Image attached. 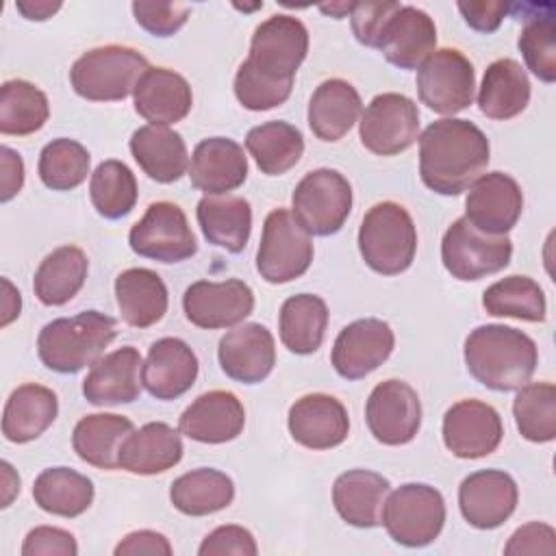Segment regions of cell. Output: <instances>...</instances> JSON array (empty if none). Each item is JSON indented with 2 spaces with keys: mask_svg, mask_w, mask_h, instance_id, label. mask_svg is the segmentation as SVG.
<instances>
[{
  "mask_svg": "<svg viewBox=\"0 0 556 556\" xmlns=\"http://www.w3.org/2000/svg\"><path fill=\"white\" fill-rule=\"evenodd\" d=\"M245 148L267 176L287 174L304 154L302 132L282 119H271L248 130Z\"/></svg>",
  "mask_w": 556,
  "mask_h": 556,
  "instance_id": "obj_41",
  "label": "cell"
},
{
  "mask_svg": "<svg viewBox=\"0 0 556 556\" xmlns=\"http://www.w3.org/2000/svg\"><path fill=\"white\" fill-rule=\"evenodd\" d=\"M91 156L87 148L74 139L59 137L43 146L37 163L41 182L52 191H70L85 182Z\"/></svg>",
  "mask_w": 556,
  "mask_h": 556,
  "instance_id": "obj_47",
  "label": "cell"
},
{
  "mask_svg": "<svg viewBox=\"0 0 556 556\" xmlns=\"http://www.w3.org/2000/svg\"><path fill=\"white\" fill-rule=\"evenodd\" d=\"M363 102L352 83L343 78L324 80L308 102V126L321 141H339L358 122Z\"/></svg>",
  "mask_w": 556,
  "mask_h": 556,
  "instance_id": "obj_31",
  "label": "cell"
},
{
  "mask_svg": "<svg viewBox=\"0 0 556 556\" xmlns=\"http://www.w3.org/2000/svg\"><path fill=\"white\" fill-rule=\"evenodd\" d=\"M293 80H271L243 61L235 74V96L248 111H269L287 102Z\"/></svg>",
  "mask_w": 556,
  "mask_h": 556,
  "instance_id": "obj_48",
  "label": "cell"
},
{
  "mask_svg": "<svg viewBox=\"0 0 556 556\" xmlns=\"http://www.w3.org/2000/svg\"><path fill=\"white\" fill-rule=\"evenodd\" d=\"M476 72L471 61L456 48L434 50L417 67L419 100L434 113L454 115L473 102Z\"/></svg>",
  "mask_w": 556,
  "mask_h": 556,
  "instance_id": "obj_11",
  "label": "cell"
},
{
  "mask_svg": "<svg viewBox=\"0 0 556 556\" xmlns=\"http://www.w3.org/2000/svg\"><path fill=\"white\" fill-rule=\"evenodd\" d=\"M135 430L132 421L115 413L85 415L72 432V447L80 460L98 469L119 467V447Z\"/></svg>",
  "mask_w": 556,
  "mask_h": 556,
  "instance_id": "obj_35",
  "label": "cell"
},
{
  "mask_svg": "<svg viewBox=\"0 0 556 556\" xmlns=\"http://www.w3.org/2000/svg\"><path fill=\"white\" fill-rule=\"evenodd\" d=\"M189 178L206 195H226L239 189L248 178V156L230 137L202 139L189 163Z\"/></svg>",
  "mask_w": 556,
  "mask_h": 556,
  "instance_id": "obj_24",
  "label": "cell"
},
{
  "mask_svg": "<svg viewBox=\"0 0 556 556\" xmlns=\"http://www.w3.org/2000/svg\"><path fill=\"white\" fill-rule=\"evenodd\" d=\"M352 7H354V2H339V4H321V7H319V11H321V13H328V15H332V17H337V20H341V17L350 15Z\"/></svg>",
  "mask_w": 556,
  "mask_h": 556,
  "instance_id": "obj_59",
  "label": "cell"
},
{
  "mask_svg": "<svg viewBox=\"0 0 556 556\" xmlns=\"http://www.w3.org/2000/svg\"><path fill=\"white\" fill-rule=\"evenodd\" d=\"M504 437L500 413L482 400H460L443 415V443L458 458H482Z\"/></svg>",
  "mask_w": 556,
  "mask_h": 556,
  "instance_id": "obj_17",
  "label": "cell"
},
{
  "mask_svg": "<svg viewBox=\"0 0 556 556\" xmlns=\"http://www.w3.org/2000/svg\"><path fill=\"white\" fill-rule=\"evenodd\" d=\"M445 500L424 482H408L395 489L382 508V526L404 547H426L443 530Z\"/></svg>",
  "mask_w": 556,
  "mask_h": 556,
  "instance_id": "obj_7",
  "label": "cell"
},
{
  "mask_svg": "<svg viewBox=\"0 0 556 556\" xmlns=\"http://www.w3.org/2000/svg\"><path fill=\"white\" fill-rule=\"evenodd\" d=\"M222 371L243 384L265 380L276 365V343L263 324H243L228 330L217 345Z\"/></svg>",
  "mask_w": 556,
  "mask_h": 556,
  "instance_id": "obj_20",
  "label": "cell"
},
{
  "mask_svg": "<svg viewBox=\"0 0 556 556\" xmlns=\"http://www.w3.org/2000/svg\"><path fill=\"white\" fill-rule=\"evenodd\" d=\"M76 554H78V545L74 534L54 526L33 528L22 543V556H76Z\"/></svg>",
  "mask_w": 556,
  "mask_h": 556,
  "instance_id": "obj_52",
  "label": "cell"
},
{
  "mask_svg": "<svg viewBox=\"0 0 556 556\" xmlns=\"http://www.w3.org/2000/svg\"><path fill=\"white\" fill-rule=\"evenodd\" d=\"M358 252L365 265L382 276L406 271L417 252V230L410 213L391 200L374 204L358 228Z\"/></svg>",
  "mask_w": 556,
  "mask_h": 556,
  "instance_id": "obj_4",
  "label": "cell"
},
{
  "mask_svg": "<svg viewBox=\"0 0 556 556\" xmlns=\"http://www.w3.org/2000/svg\"><path fill=\"white\" fill-rule=\"evenodd\" d=\"M482 306L495 317H515L523 321H543L547 313L545 293L530 276H506L482 293Z\"/></svg>",
  "mask_w": 556,
  "mask_h": 556,
  "instance_id": "obj_44",
  "label": "cell"
},
{
  "mask_svg": "<svg viewBox=\"0 0 556 556\" xmlns=\"http://www.w3.org/2000/svg\"><path fill=\"white\" fill-rule=\"evenodd\" d=\"M130 250L159 263H182L198 252L185 211L174 202H152L128 232Z\"/></svg>",
  "mask_w": 556,
  "mask_h": 556,
  "instance_id": "obj_12",
  "label": "cell"
},
{
  "mask_svg": "<svg viewBox=\"0 0 556 556\" xmlns=\"http://www.w3.org/2000/svg\"><path fill=\"white\" fill-rule=\"evenodd\" d=\"M328 326V306L319 295L298 293L282 302L278 330L282 345L293 354H313L319 350Z\"/></svg>",
  "mask_w": 556,
  "mask_h": 556,
  "instance_id": "obj_40",
  "label": "cell"
},
{
  "mask_svg": "<svg viewBox=\"0 0 556 556\" xmlns=\"http://www.w3.org/2000/svg\"><path fill=\"white\" fill-rule=\"evenodd\" d=\"M245 408L230 391H208L195 397L180 415L178 430L198 443H228L243 432Z\"/></svg>",
  "mask_w": 556,
  "mask_h": 556,
  "instance_id": "obj_23",
  "label": "cell"
},
{
  "mask_svg": "<svg viewBox=\"0 0 556 556\" xmlns=\"http://www.w3.org/2000/svg\"><path fill=\"white\" fill-rule=\"evenodd\" d=\"M59 413L56 393L43 384L26 382L11 391L2 410V434L11 443H28L41 437Z\"/></svg>",
  "mask_w": 556,
  "mask_h": 556,
  "instance_id": "obj_30",
  "label": "cell"
},
{
  "mask_svg": "<svg viewBox=\"0 0 556 556\" xmlns=\"http://www.w3.org/2000/svg\"><path fill=\"white\" fill-rule=\"evenodd\" d=\"M195 217L204 239L226 252L239 254L252 232V206L241 195H204Z\"/></svg>",
  "mask_w": 556,
  "mask_h": 556,
  "instance_id": "obj_33",
  "label": "cell"
},
{
  "mask_svg": "<svg viewBox=\"0 0 556 556\" xmlns=\"http://www.w3.org/2000/svg\"><path fill=\"white\" fill-rule=\"evenodd\" d=\"M504 554L508 556H523V554H556V532L552 526L541 521H530L517 528L508 543L504 545Z\"/></svg>",
  "mask_w": 556,
  "mask_h": 556,
  "instance_id": "obj_53",
  "label": "cell"
},
{
  "mask_svg": "<svg viewBox=\"0 0 556 556\" xmlns=\"http://www.w3.org/2000/svg\"><path fill=\"white\" fill-rule=\"evenodd\" d=\"M467 371L486 389L517 391L530 382L539 352L536 343L521 330L504 324L473 328L463 348Z\"/></svg>",
  "mask_w": 556,
  "mask_h": 556,
  "instance_id": "obj_2",
  "label": "cell"
},
{
  "mask_svg": "<svg viewBox=\"0 0 556 556\" xmlns=\"http://www.w3.org/2000/svg\"><path fill=\"white\" fill-rule=\"evenodd\" d=\"M313 263V239L287 208H274L263 224L256 250V271L271 285H285Z\"/></svg>",
  "mask_w": 556,
  "mask_h": 556,
  "instance_id": "obj_8",
  "label": "cell"
},
{
  "mask_svg": "<svg viewBox=\"0 0 556 556\" xmlns=\"http://www.w3.org/2000/svg\"><path fill=\"white\" fill-rule=\"evenodd\" d=\"M89 198L102 217H126L137 202V178L126 163L115 159L102 161L91 174Z\"/></svg>",
  "mask_w": 556,
  "mask_h": 556,
  "instance_id": "obj_45",
  "label": "cell"
},
{
  "mask_svg": "<svg viewBox=\"0 0 556 556\" xmlns=\"http://www.w3.org/2000/svg\"><path fill=\"white\" fill-rule=\"evenodd\" d=\"M258 547L252 536V532L243 526H219L213 532H208L198 547L200 556H224V554H237V556H256Z\"/></svg>",
  "mask_w": 556,
  "mask_h": 556,
  "instance_id": "obj_51",
  "label": "cell"
},
{
  "mask_svg": "<svg viewBox=\"0 0 556 556\" xmlns=\"http://www.w3.org/2000/svg\"><path fill=\"white\" fill-rule=\"evenodd\" d=\"M169 500L176 510L189 517H206L228 508L235 500L230 476L213 467H198L178 476L169 486Z\"/></svg>",
  "mask_w": 556,
  "mask_h": 556,
  "instance_id": "obj_39",
  "label": "cell"
},
{
  "mask_svg": "<svg viewBox=\"0 0 556 556\" xmlns=\"http://www.w3.org/2000/svg\"><path fill=\"white\" fill-rule=\"evenodd\" d=\"M87 271V254L76 245H61L39 263L33 278V291L46 306L67 304L83 289Z\"/></svg>",
  "mask_w": 556,
  "mask_h": 556,
  "instance_id": "obj_38",
  "label": "cell"
},
{
  "mask_svg": "<svg viewBox=\"0 0 556 556\" xmlns=\"http://www.w3.org/2000/svg\"><path fill=\"white\" fill-rule=\"evenodd\" d=\"M517 500V482L502 469L473 471L458 486L460 513L478 530L502 526L515 513Z\"/></svg>",
  "mask_w": 556,
  "mask_h": 556,
  "instance_id": "obj_18",
  "label": "cell"
},
{
  "mask_svg": "<svg viewBox=\"0 0 556 556\" xmlns=\"http://www.w3.org/2000/svg\"><path fill=\"white\" fill-rule=\"evenodd\" d=\"M117 337L115 319L100 311L48 321L37 337L39 361L56 374H76L93 365Z\"/></svg>",
  "mask_w": 556,
  "mask_h": 556,
  "instance_id": "obj_3",
  "label": "cell"
},
{
  "mask_svg": "<svg viewBox=\"0 0 556 556\" xmlns=\"http://www.w3.org/2000/svg\"><path fill=\"white\" fill-rule=\"evenodd\" d=\"M513 11H521L523 28L517 46L523 54L528 70L543 83L556 80V20L554 4H510Z\"/></svg>",
  "mask_w": 556,
  "mask_h": 556,
  "instance_id": "obj_37",
  "label": "cell"
},
{
  "mask_svg": "<svg viewBox=\"0 0 556 556\" xmlns=\"http://www.w3.org/2000/svg\"><path fill=\"white\" fill-rule=\"evenodd\" d=\"M291 208L295 222L315 237L339 232L352 211V185L330 167L308 172L293 189Z\"/></svg>",
  "mask_w": 556,
  "mask_h": 556,
  "instance_id": "obj_6",
  "label": "cell"
},
{
  "mask_svg": "<svg viewBox=\"0 0 556 556\" xmlns=\"http://www.w3.org/2000/svg\"><path fill=\"white\" fill-rule=\"evenodd\" d=\"M185 317L206 330L241 324L254 311V293L248 282L228 278L224 282L198 280L182 295Z\"/></svg>",
  "mask_w": 556,
  "mask_h": 556,
  "instance_id": "obj_15",
  "label": "cell"
},
{
  "mask_svg": "<svg viewBox=\"0 0 556 556\" xmlns=\"http://www.w3.org/2000/svg\"><path fill=\"white\" fill-rule=\"evenodd\" d=\"M465 22L478 33H493L500 28L510 4L506 2H458L456 4Z\"/></svg>",
  "mask_w": 556,
  "mask_h": 556,
  "instance_id": "obj_55",
  "label": "cell"
},
{
  "mask_svg": "<svg viewBox=\"0 0 556 556\" xmlns=\"http://www.w3.org/2000/svg\"><path fill=\"white\" fill-rule=\"evenodd\" d=\"M50 115L46 93L28 80L13 78L0 87V132L2 135H33Z\"/></svg>",
  "mask_w": 556,
  "mask_h": 556,
  "instance_id": "obj_43",
  "label": "cell"
},
{
  "mask_svg": "<svg viewBox=\"0 0 556 556\" xmlns=\"http://www.w3.org/2000/svg\"><path fill=\"white\" fill-rule=\"evenodd\" d=\"M198 378V356L178 337H163L148 350L141 367L146 391L156 400H176L185 395Z\"/></svg>",
  "mask_w": 556,
  "mask_h": 556,
  "instance_id": "obj_26",
  "label": "cell"
},
{
  "mask_svg": "<svg viewBox=\"0 0 556 556\" xmlns=\"http://www.w3.org/2000/svg\"><path fill=\"white\" fill-rule=\"evenodd\" d=\"M0 161H2V178H0V200L9 202L13 195L20 193L24 185V161L22 156L11 150L9 146L0 148Z\"/></svg>",
  "mask_w": 556,
  "mask_h": 556,
  "instance_id": "obj_56",
  "label": "cell"
},
{
  "mask_svg": "<svg viewBox=\"0 0 556 556\" xmlns=\"http://www.w3.org/2000/svg\"><path fill=\"white\" fill-rule=\"evenodd\" d=\"M419 135L417 104L395 91L378 93L361 115L358 137L361 143L378 154L393 156L408 150Z\"/></svg>",
  "mask_w": 556,
  "mask_h": 556,
  "instance_id": "obj_13",
  "label": "cell"
},
{
  "mask_svg": "<svg viewBox=\"0 0 556 556\" xmlns=\"http://www.w3.org/2000/svg\"><path fill=\"white\" fill-rule=\"evenodd\" d=\"M308 52V30L295 15L276 13L254 28L248 63L271 80H293Z\"/></svg>",
  "mask_w": 556,
  "mask_h": 556,
  "instance_id": "obj_10",
  "label": "cell"
},
{
  "mask_svg": "<svg viewBox=\"0 0 556 556\" xmlns=\"http://www.w3.org/2000/svg\"><path fill=\"white\" fill-rule=\"evenodd\" d=\"M395 334L391 326L376 317L348 324L334 339L332 367L345 380H361L378 369L393 352Z\"/></svg>",
  "mask_w": 556,
  "mask_h": 556,
  "instance_id": "obj_16",
  "label": "cell"
},
{
  "mask_svg": "<svg viewBox=\"0 0 556 556\" xmlns=\"http://www.w3.org/2000/svg\"><path fill=\"white\" fill-rule=\"evenodd\" d=\"M289 432L295 443L308 450H330L341 445L350 432L345 406L328 393H308L289 408Z\"/></svg>",
  "mask_w": 556,
  "mask_h": 556,
  "instance_id": "obj_21",
  "label": "cell"
},
{
  "mask_svg": "<svg viewBox=\"0 0 556 556\" xmlns=\"http://www.w3.org/2000/svg\"><path fill=\"white\" fill-rule=\"evenodd\" d=\"M130 154L156 182H176L189 169L185 139L167 126H141L130 137Z\"/></svg>",
  "mask_w": 556,
  "mask_h": 556,
  "instance_id": "obj_32",
  "label": "cell"
},
{
  "mask_svg": "<svg viewBox=\"0 0 556 556\" xmlns=\"http://www.w3.org/2000/svg\"><path fill=\"white\" fill-rule=\"evenodd\" d=\"M391 484L371 469H348L332 484V504L339 517L354 528L382 523V508Z\"/></svg>",
  "mask_w": 556,
  "mask_h": 556,
  "instance_id": "obj_28",
  "label": "cell"
},
{
  "mask_svg": "<svg viewBox=\"0 0 556 556\" xmlns=\"http://www.w3.org/2000/svg\"><path fill=\"white\" fill-rule=\"evenodd\" d=\"M378 50L391 65L415 70L437 50V26L426 11L400 4L382 28Z\"/></svg>",
  "mask_w": 556,
  "mask_h": 556,
  "instance_id": "obj_25",
  "label": "cell"
},
{
  "mask_svg": "<svg viewBox=\"0 0 556 556\" xmlns=\"http://www.w3.org/2000/svg\"><path fill=\"white\" fill-rule=\"evenodd\" d=\"M148 70L150 63L139 50L109 43L80 54L70 70V83L85 100L117 102L135 91Z\"/></svg>",
  "mask_w": 556,
  "mask_h": 556,
  "instance_id": "obj_5",
  "label": "cell"
},
{
  "mask_svg": "<svg viewBox=\"0 0 556 556\" xmlns=\"http://www.w3.org/2000/svg\"><path fill=\"white\" fill-rule=\"evenodd\" d=\"M35 504L56 517H78L93 502V482L70 467H48L33 484Z\"/></svg>",
  "mask_w": 556,
  "mask_h": 556,
  "instance_id": "obj_42",
  "label": "cell"
},
{
  "mask_svg": "<svg viewBox=\"0 0 556 556\" xmlns=\"http://www.w3.org/2000/svg\"><path fill=\"white\" fill-rule=\"evenodd\" d=\"M530 102V80L515 59L493 61L478 89V109L491 119H510Z\"/></svg>",
  "mask_w": 556,
  "mask_h": 556,
  "instance_id": "obj_36",
  "label": "cell"
},
{
  "mask_svg": "<svg viewBox=\"0 0 556 556\" xmlns=\"http://www.w3.org/2000/svg\"><path fill=\"white\" fill-rule=\"evenodd\" d=\"M115 298L122 319L132 328H150L167 313V287L148 267L124 269L115 278Z\"/></svg>",
  "mask_w": 556,
  "mask_h": 556,
  "instance_id": "obj_34",
  "label": "cell"
},
{
  "mask_svg": "<svg viewBox=\"0 0 556 556\" xmlns=\"http://www.w3.org/2000/svg\"><path fill=\"white\" fill-rule=\"evenodd\" d=\"M180 458V432L165 421H150L132 430L119 447V467L137 476L163 473L176 467Z\"/></svg>",
  "mask_w": 556,
  "mask_h": 556,
  "instance_id": "obj_29",
  "label": "cell"
},
{
  "mask_svg": "<svg viewBox=\"0 0 556 556\" xmlns=\"http://www.w3.org/2000/svg\"><path fill=\"white\" fill-rule=\"evenodd\" d=\"M513 256L506 235H486L467 217H458L441 239L443 267L458 280H480L502 271Z\"/></svg>",
  "mask_w": 556,
  "mask_h": 556,
  "instance_id": "obj_9",
  "label": "cell"
},
{
  "mask_svg": "<svg viewBox=\"0 0 556 556\" xmlns=\"http://www.w3.org/2000/svg\"><path fill=\"white\" fill-rule=\"evenodd\" d=\"M2 287H4V298H2V319H0V326H9L20 315L22 298H20V291L7 278H2Z\"/></svg>",
  "mask_w": 556,
  "mask_h": 556,
  "instance_id": "obj_58",
  "label": "cell"
},
{
  "mask_svg": "<svg viewBox=\"0 0 556 556\" xmlns=\"http://www.w3.org/2000/svg\"><path fill=\"white\" fill-rule=\"evenodd\" d=\"M517 430L532 443L556 439V387L552 382H528L517 389L513 402Z\"/></svg>",
  "mask_w": 556,
  "mask_h": 556,
  "instance_id": "obj_46",
  "label": "cell"
},
{
  "mask_svg": "<svg viewBox=\"0 0 556 556\" xmlns=\"http://www.w3.org/2000/svg\"><path fill=\"white\" fill-rule=\"evenodd\" d=\"M397 9L400 2H354L350 24L356 41L367 48H378L382 28Z\"/></svg>",
  "mask_w": 556,
  "mask_h": 556,
  "instance_id": "obj_50",
  "label": "cell"
},
{
  "mask_svg": "<svg viewBox=\"0 0 556 556\" xmlns=\"http://www.w3.org/2000/svg\"><path fill=\"white\" fill-rule=\"evenodd\" d=\"M189 7L178 2H132L137 24L154 37H169L180 30L189 17Z\"/></svg>",
  "mask_w": 556,
  "mask_h": 556,
  "instance_id": "obj_49",
  "label": "cell"
},
{
  "mask_svg": "<svg viewBox=\"0 0 556 556\" xmlns=\"http://www.w3.org/2000/svg\"><path fill=\"white\" fill-rule=\"evenodd\" d=\"M491 146L469 119H437L419 137V176L441 195H460L486 169Z\"/></svg>",
  "mask_w": 556,
  "mask_h": 556,
  "instance_id": "obj_1",
  "label": "cell"
},
{
  "mask_svg": "<svg viewBox=\"0 0 556 556\" xmlns=\"http://www.w3.org/2000/svg\"><path fill=\"white\" fill-rule=\"evenodd\" d=\"M135 111L152 126H169L185 119L193 104L187 78L169 67H150L132 91Z\"/></svg>",
  "mask_w": 556,
  "mask_h": 556,
  "instance_id": "obj_27",
  "label": "cell"
},
{
  "mask_svg": "<svg viewBox=\"0 0 556 556\" xmlns=\"http://www.w3.org/2000/svg\"><path fill=\"white\" fill-rule=\"evenodd\" d=\"M523 211L519 182L504 172L482 174L465 200V217L486 235H506Z\"/></svg>",
  "mask_w": 556,
  "mask_h": 556,
  "instance_id": "obj_19",
  "label": "cell"
},
{
  "mask_svg": "<svg viewBox=\"0 0 556 556\" xmlns=\"http://www.w3.org/2000/svg\"><path fill=\"white\" fill-rule=\"evenodd\" d=\"M365 421L382 445H406L421 426V402L417 391L397 378L376 384L365 404Z\"/></svg>",
  "mask_w": 556,
  "mask_h": 556,
  "instance_id": "obj_14",
  "label": "cell"
},
{
  "mask_svg": "<svg viewBox=\"0 0 556 556\" xmlns=\"http://www.w3.org/2000/svg\"><path fill=\"white\" fill-rule=\"evenodd\" d=\"M15 9L26 17V20H35V22H43L48 20L52 13H56L61 9V2H48V0H37V2H15Z\"/></svg>",
  "mask_w": 556,
  "mask_h": 556,
  "instance_id": "obj_57",
  "label": "cell"
},
{
  "mask_svg": "<svg viewBox=\"0 0 556 556\" xmlns=\"http://www.w3.org/2000/svg\"><path fill=\"white\" fill-rule=\"evenodd\" d=\"M141 354L132 345H124L100 356L83 380V395L93 406L130 404L141 393Z\"/></svg>",
  "mask_w": 556,
  "mask_h": 556,
  "instance_id": "obj_22",
  "label": "cell"
},
{
  "mask_svg": "<svg viewBox=\"0 0 556 556\" xmlns=\"http://www.w3.org/2000/svg\"><path fill=\"white\" fill-rule=\"evenodd\" d=\"M115 556H169L172 554V545L167 541L165 534L154 532V530H137L126 534L113 549Z\"/></svg>",
  "mask_w": 556,
  "mask_h": 556,
  "instance_id": "obj_54",
  "label": "cell"
}]
</instances>
